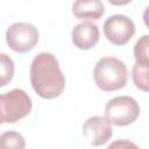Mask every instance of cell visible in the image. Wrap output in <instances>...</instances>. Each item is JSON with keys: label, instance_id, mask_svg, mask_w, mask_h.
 Instances as JSON below:
<instances>
[{"label": "cell", "instance_id": "cell-1", "mask_svg": "<svg viewBox=\"0 0 149 149\" xmlns=\"http://www.w3.org/2000/svg\"><path fill=\"white\" fill-rule=\"evenodd\" d=\"M29 77L34 91L43 99L57 98L65 88V77L57 58L50 52H40L34 57Z\"/></svg>", "mask_w": 149, "mask_h": 149}, {"label": "cell", "instance_id": "cell-2", "mask_svg": "<svg viewBox=\"0 0 149 149\" xmlns=\"http://www.w3.org/2000/svg\"><path fill=\"white\" fill-rule=\"evenodd\" d=\"M93 78L100 90L105 92L118 91L127 84V66L119 58L102 57L94 66Z\"/></svg>", "mask_w": 149, "mask_h": 149}, {"label": "cell", "instance_id": "cell-3", "mask_svg": "<svg viewBox=\"0 0 149 149\" xmlns=\"http://www.w3.org/2000/svg\"><path fill=\"white\" fill-rule=\"evenodd\" d=\"M31 99L21 88H13L0 94V125L15 123L31 111Z\"/></svg>", "mask_w": 149, "mask_h": 149}, {"label": "cell", "instance_id": "cell-4", "mask_svg": "<svg viewBox=\"0 0 149 149\" xmlns=\"http://www.w3.org/2000/svg\"><path fill=\"white\" fill-rule=\"evenodd\" d=\"M140 115L137 101L129 95H121L111 99L105 106V118L114 126H128Z\"/></svg>", "mask_w": 149, "mask_h": 149}, {"label": "cell", "instance_id": "cell-5", "mask_svg": "<svg viewBox=\"0 0 149 149\" xmlns=\"http://www.w3.org/2000/svg\"><path fill=\"white\" fill-rule=\"evenodd\" d=\"M6 42L15 52H28L38 42V30L30 23L15 22L6 30Z\"/></svg>", "mask_w": 149, "mask_h": 149}, {"label": "cell", "instance_id": "cell-6", "mask_svg": "<svg viewBox=\"0 0 149 149\" xmlns=\"http://www.w3.org/2000/svg\"><path fill=\"white\" fill-rule=\"evenodd\" d=\"M104 34L114 45H123L135 34V24L130 17L122 14L109 16L104 23Z\"/></svg>", "mask_w": 149, "mask_h": 149}, {"label": "cell", "instance_id": "cell-7", "mask_svg": "<svg viewBox=\"0 0 149 149\" xmlns=\"http://www.w3.org/2000/svg\"><path fill=\"white\" fill-rule=\"evenodd\" d=\"M83 134L90 144L98 147L109 141L113 135V128L111 123L104 116H91L83 126Z\"/></svg>", "mask_w": 149, "mask_h": 149}, {"label": "cell", "instance_id": "cell-8", "mask_svg": "<svg viewBox=\"0 0 149 149\" xmlns=\"http://www.w3.org/2000/svg\"><path fill=\"white\" fill-rule=\"evenodd\" d=\"M99 27L93 22H81L71 31L72 43L80 50H90L99 41Z\"/></svg>", "mask_w": 149, "mask_h": 149}, {"label": "cell", "instance_id": "cell-9", "mask_svg": "<svg viewBox=\"0 0 149 149\" xmlns=\"http://www.w3.org/2000/svg\"><path fill=\"white\" fill-rule=\"evenodd\" d=\"M104 13L105 7L100 0H78L72 5V14L84 22L99 20Z\"/></svg>", "mask_w": 149, "mask_h": 149}, {"label": "cell", "instance_id": "cell-10", "mask_svg": "<svg viewBox=\"0 0 149 149\" xmlns=\"http://www.w3.org/2000/svg\"><path fill=\"white\" fill-rule=\"evenodd\" d=\"M132 78L135 86L144 92L149 90V64L135 63L132 70Z\"/></svg>", "mask_w": 149, "mask_h": 149}, {"label": "cell", "instance_id": "cell-11", "mask_svg": "<svg viewBox=\"0 0 149 149\" xmlns=\"http://www.w3.org/2000/svg\"><path fill=\"white\" fill-rule=\"evenodd\" d=\"M24 137L14 130L5 132L0 135V149H24Z\"/></svg>", "mask_w": 149, "mask_h": 149}, {"label": "cell", "instance_id": "cell-12", "mask_svg": "<svg viewBox=\"0 0 149 149\" xmlns=\"http://www.w3.org/2000/svg\"><path fill=\"white\" fill-rule=\"evenodd\" d=\"M14 62L3 52H0V87L6 86L14 76Z\"/></svg>", "mask_w": 149, "mask_h": 149}, {"label": "cell", "instance_id": "cell-13", "mask_svg": "<svg viewBox=\"0 0 149 149\" xmlns=\"http://www.w3.org/2000/svg\"><path fill=\"white\" fill-rule=\"evenodd\" d=\"M134 57L136 59V63L149 64V36L148 35H143L135 43Z\"/></svg>", "mask_w": 149, "mask_h": 149}, {"label": "cell", "instance_id": "cell-14", "mask_svg": "<svg viewBox=\"0 0 149 149\" xmlns=\"http://www.w3.org/2000/svg\"><path fill=\"white\" fill-rule=\"evenodd\" d=\"M107 149H140V147L129 140H116L113 141Z\"/></svg>", "mask_w": 149, "mask_h": 149}]
</instances>
